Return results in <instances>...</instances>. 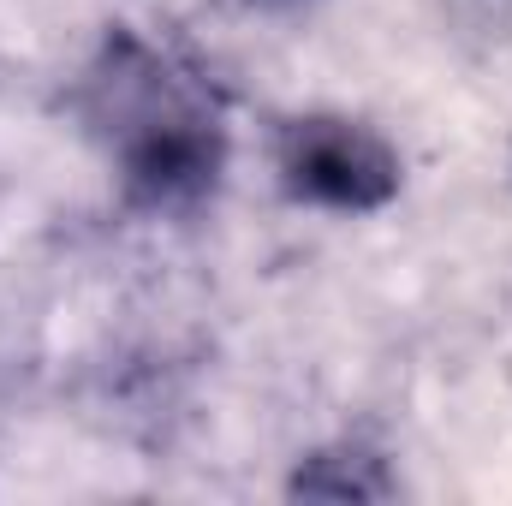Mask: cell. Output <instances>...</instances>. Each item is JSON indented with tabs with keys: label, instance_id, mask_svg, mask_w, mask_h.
I'll return each mask as SVG.
<instances>
[{
	"label": "cell",
	"instance_id": "obj_1",
	"mask_svg": "<svg viewBox=\"0 0 512 506\" xmlns=\"http://www.w3.org/2000/svg\"><path fill=\"white\" fill-rule=\"evenodd\" d=\"M72 114L108 155L131 209L191 215L221 191L233 137L215 84L131 24H114L84 60Z\"/></svg>",
	"mask_w": 512,
	"mask_h": 506
},
{
	"label": "cell",
	"instance_id": "obj_2",
	"mask_svg": "<svg viewBox=\"0 0 512 506\" xmlns=\"http://www.w3.org/2000/svg\"><path fill=\"white\" fill-rule=\"evenodd\" d=\"M274 179L304 209L382 215L405 185V161L370 120L310 108L274 131Z\"/></svg>",
	"mask_w": 512,
	"mask_h": 506
},
{
	"label": "cell",
	"instance_id": "obj_3",
	"mask_svg": "<svg viewBox=\"0 0 512 506\" xmlns=\"http://www.w3.org/2000/svg\"><path fill=\"white\" fill-rule=\"evenodd\" d=\"M286 495L292 501H393L399 495V477L387 465V453L364 447V441H328L316 453H304L286 477Z\"/></svg>",
	"mask_w": 512,
	"mask_h": 506
},
{
	"label": "cell",
	"instance_id": "obj_4",
	"mask_svg": "<svg viewBox=\"0 0 512 506\" xmlns=\"http://www.w3.org/2000/svg\"><path fill=\"white\" fill-rule=\"evenodd\" d=\"M268 6H298V0H268Z\"/></svg>",
	"mask_w": 512,
	"mask_h": 506
}]
</instances>
